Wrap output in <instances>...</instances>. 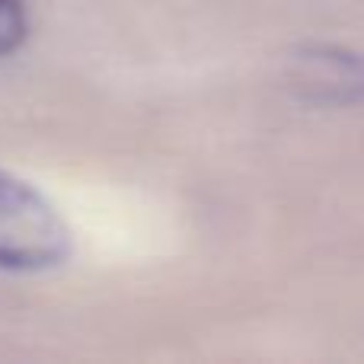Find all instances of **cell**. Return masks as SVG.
Listing matches in <instances>:
<instances>
[{
    "label": "cell",
    "mask_w": 364,
    "mask_h": 364,
    "mask_svg": "<svg viewBox=\"0 0 364 364\" xmlns=\"http://www.w3.org/2000/svg\"><path fill=\"white\" fill-rule=\"evenodd\" d=\"M74 233L29 182L0 170V269L45 272L70 256Z\"/></svg>",
    "instance_id": "6da1fadb"
},
{
    "label": "cell",
    "mask_w": 364,
    "mask_h": 364,
    "mask_svg": "<svg viewBox=\"0 0 364 364\" xmlns=\"http://www.w3.org/2000/svg\"><path fill=\"white\" fill-rule=\"evenodd\" d=\"M29 36L26 0H0V58H10Z\"/></svg>",
    "instance_id": "7a4b0ae2"
}]
</instances>
